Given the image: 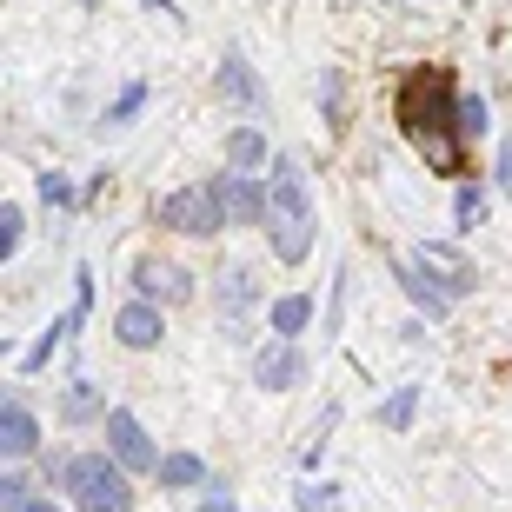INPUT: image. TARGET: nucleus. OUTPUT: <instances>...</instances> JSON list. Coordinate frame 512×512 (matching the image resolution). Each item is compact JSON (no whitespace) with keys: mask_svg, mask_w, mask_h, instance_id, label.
I'll use <instances>...</instances> for the list:
<instances>
[{"mask_svg":"<svg viewBox=\"0 0 512 512\" xmlns=\"http://www.w3.org/2000/svg\"><path fill=\"white\" fill-rule=\"evenodd\" d=\"M266 247L280 266H300L313 253V193H306L300 160H273L266 173Z\"/></svg>","mask_w":512,"mask_h":512,"instance_id":"f257e3e1","label":"nucleus"},{"mask_svg":"<svg viewBox=\"0 0 512 512\" xmlns=\"http://www.w3.org/2000/svg\"><path fill=\"white\" fill-rule=\"evenodd\" d=\"M60 486L74 493L80 512H133V479L114 453H74L60 466Z\"/></svg>","mask_w":512,"mask_h":512,"instance_id":"f03ea898","label":"nucleus"},{"mask_svg":"<svg viewBox=\"0 0 512 512\" xmlns=\"http://www.w3.org/2000/svg\"><path fill=\"white\" fill-rule=\"evenodd\" d=\"M399 127L413 133V140H426V133H439V127H459V87H453L446 67L406 74V87H399Z\"/></svg>","mask_w":512,"mask_h":512,"instance_id":"7ed1b4c3","label":"nucleus"},{"mask_svg":"<svg viewBox=\"0 0 512 512\" xmlns=\"http://www.w3.org/2000/svg\"><path fill=\"white\" fill-rule=\"evenodd\" d=\"M153 220L173 233H193V240H213V233H227V193H220V173L213 180H200V187H180L167 193V200H153Z\"/></svg>","mask_w":512,"mask_h":512,"instance_id":"20e7f679","label":"nucleus"},{"mask_svg":"<svg viewBox=\"0 0 512 512\" xmlns=\"http://www.w3.org/2000/svg\"><path fill=\"white\" fill-rule=\"evenodd\" d=\"M100 433H107V453H114L127 473H160V446L147 439V426H140L127 406H107V413H100Z\"/></svg>","mask_w":512,"mask_h":512,"instance_id":"39448f33","label":"nucleus"},{"mask_svg":"<svg viewBox=\"0 0 512 512\" xmlns=\"http://www.w3.org/2000/svg\"><path fill=\"white\" fill-rule=\"evenodd\" d=\"M413 266L439 286V293H446V300H466V293L479 286V266L466 260L459 247H446V240H419V247H413Z\"/></svg>","mask_w":512,"mask_h":512,"instance_id":"423d86ee","label":"nucleus"},{"mask_svg":"<svg viewBox=\"0 0 512 512\" xmlns=\"http://www.w3.org/2000/svg\"><path fill=\"white\" fill-rule=\"evenodd\" d=\"M213 100H220V107H240V114H260L266 107V80L253 74L240 54H227L220 67H213Z\"/></svg>","mask_w":512,"mask_h":512,"instance_id":"0eeeda50","label":"nucleus"},{"mask_svg":"<svg viewBox=\"0 0 512 512\" xmlns=\"http://www.w3.org/2000/svg\"><path fill=\"white\" fill-rule=\"evenodd\" d=\"M253 380H260L266 393H293V386H306V353L293 340H266L260 353H253Z\"/></svg>","mask_w":512,"mask_h":512,"instance_id":"6e6552de","label":"nucleus"},{"mask_svg":"<svg viewBox=\"0 0 512 512\" xmlns=\"http://www.w3.org/2000/svg\"><path fill=\"white\" fill-rule=\"evenodd\" d=\"M133 300H147V306H180V300H193V280L180 273V266H167V260H133Z\"/></svg>","mask_w":512,"mask_h":512,"instance_id":"1a4fd4ad","label":"nucleus"},{"mask_svg":"<svg viewBox=\"0 0 512 512\" xmlns=\"http://www.w3.org/2000/svg\"><path fill=\"white\" fill-rule=\"evenodd\" d=\"M160 333H167V320H160V306H147V300H127L114 313V340L127 346V353H153Z\"/></svg>","mask_w":512,"mask_h":512,"instance_id":"9d476101","label":"nucleus"},{"mask_svg":"<svg viewBox=\"0 0 512 512\" xmlns=\"http://www.w3.org/2000/svg\"><path fill=\"white\" fill-rule=\"evenodd\" d=\"M220 193H227L233 227H266V180H253V173H220Z\"/></svg>","mask_w":512,"mask_h":512,"instance_id":"9b49d317","label":"nucleus"},{"mask_svg":"<svg viewBox=\"0 0 512 512\" xmlns=\"http://www.w3.org/2000/svg\"><path fill=\"white\" fill-rule=\"evenodd\" d=\"M40 446V419L20 406V399H7L0 406V459H27Z\"/></svg>","mask_w":512,"mask_h":512,"instance_id":"f8f14e48","label":"nucleus"},{"mask_svg":"<svg viewBox=\"0 0 512 512\" xmlns=\"http://www.w3.org/2000/svg\"><path fill=\"white\" fill-rule=\"evenodd\" d=\"M266 326H273V340H300L306 326H313V293H280V300L266 306Z\"/></svg>","mask_w":512,"mask_h":512,"instance_id":"ddd939ff","label":"nucleus"},{"mask_svg":"<svg viewBox=\"0 0 512 512\" xmlns=\"http://www.w3.org/2000/svg\"><path fill=\"white\" fill-rule=\"evenodd\" d=\"M413 147L433 173H466V140H459V127H439V133H426V140H413Z\"/></svg>","mask_w":512,"mask_h":512,"instance_id":"4468645a","label":"nucleus"},{"mask_svg":"<svg viewBox=\"0 0 512 512\" xmlns=\"http://www.w3.org/2000/svg\"><path fill=\"white\" fill-rule=\"evenodd\" d=\"M160 486H167V493H193V486H207V459L200 453H160Z\"/></svg>","mask_w":512,"mask_h":512,"instance_id":"2eb2a0df","label":"nucleus"},{"mask_svg":"<svg viewBox=\"0 0 512 512\" xmlns=\"http://www.w3.org/2000/svg\"><path fill=\"white\" fill-rule=\"evenodd\" d=\"M213 300H220V313H227V320H240V313L260 300V286H253L247 266H227V273H220V286H213Z\"/></svg>","mask_w":512,"mask_h":512,"instance_id":"dca6fc26","label":"nucleus"},{"mask_svg":"<svg viewBox=\"0 0 512 512\" xmlns=\"http://www.w3.org/2000/svg\"><path fill=\"white\" fill-rule=\"evenodd\" d=\"M266 167V133L260 127H233L227 133V173H260Z\"/></svg>","mask_w":512,"mask_h":512,"instance_id":"f3484780","label":"nucleus"},{"mask_svg":"<svg viewBox=\"0 0 512 512\" xmlns=\"http://www.w3.org/2000/svg\"><path fill=\"white\" fill-rule=\"evenodd\" d=\"M486 213H493V193L479 187V180H459V193H453V227L459 233H479V227H486Z\"/></svg>","mask_w":512,"mask_h":512,"instance_id":"a211bd4d","label":"nucleus"},{"mask_svg":"<svg viewBox=\"0 0 512 512\" xmlns=\"http://www.w3.org/2000/svg\"><path fill=\"white\" fill-rule=\"evenodd\" d=\"M393 273H399V286H406V300L426 306V320H446V313H453V300H446V293H439V286L426 280L419 266H393Z\"/></svg>","mask_w":512,"mask_h":512,"instance_id":"6ab92c4d","label":"nucleus"},{"mask_svg":"<svg viewBox=\"0 0 512 512\" xmlns=\"http://www.w3.org/2000/svg\"><path fill=\"white\" fill-rule=\"evenodd\" d=\"M419 393H426V386H399V393L386 399V406H380L373 419H380L386 433H406V426H413V413H419Z\"/></svg>","mask_w":512,"mask_h":512,"instance_id":"aec40b11","label":"nucleus"},{"mask_svg":"<svg viewBox=\"0 0 512 512\" xmlns=\"http://www.w3.org/2000/svg\"><path fill=\"white\" fill-rule=\"evenodd\" d=\"M486 127H493V107H486V94H459V140H479Z\"/></svg>","mask_w":512,"mask_h":512,"instance_id":"412c9836","label":"nucleus"},{"mask_svg":"<svg viewBox=\"0 0 512 512\" xmlns=\"http://www.w3.org/2000/svg\"><path fill=\"white\" fill-rule=\"evenodd\" d=\"M147 94H153L147 80H127V87L114 94V107H107V127H127V120L140 114V107H147Z\"/></svg>","mask_w":512,"mask_h":512,"instance_id":"4be33fe9","label":"nucleus"},{"mask_svg":"<svg viewBox=\"0 0 512 512\" xmlns=\"http://www.w3.org/2000/svg\"><path fill=\"white\" fill-rule=\"evenodd\" d=\"M40 200H47V207H80L87 193H74V180H67V173H40Z\"/></svg>","mask_w":512,"mask_h":512,"instance_id":"5701e85b","label":"nucleus"},{"mask_svg":"<svg viewBox=\"0 0 512 512\" xmlns=\"http://www.w3.org/2000/svg\"><path fill=\"white\" fill-rule=\"evenodd\" d=\"M27 506H34L27 479H20V473H0V512H27Z\"/></svg>","mask_w":512,"mask_h":512,"instance_id":"b1692460","label":"nucleus"},{"mask_svg":"<svg viewBox=\"0 0 512 512\" xmlns=\"http://www.w3.org/2000/svg\"><path fill=\"white\" fill-rule=\"evenodd\" d=\"M20 227H27L20 207H0V260H14V253H20Z\"/></svg>","mask_w":512,"mask_h":512,"instance_id":"393cba45","label":"nucleus"},{"mask_svg":"<svg viewBox=\"0 0 512 512\" xmlns=\"http://www.w3.org/2000/svg\"><path fill=\"white\" fill-rule=\"evenodd\" d=\"M300 512H340V486H300Z\"/></svg>","mask_w":512,"mask_h":512,"instance_id":"a878e982","label":"nucleus"},{"mask_svg":"<svg viewBox=\"0 0 512 512\" xmlns=\"http://www.w3.org/2000/svg\"><path fill=\"white\" fill-rule=\"evenodd\" d=\"M320 100H326V120H340V107H346V74H340V67L320 80Z\"/></svg>","mask_w":512,"mask_h":512,"instance_id":"bb28decb","label":"nucleus"},{"mask_svg":"<svg viewBox=\"0 0 512 512\" xmlns=\"http://www.w3.org/2000/svg\"><path fill=\"white\" fill-rule=\"evenodd\" d=\"M87 413H107V406H100V399L87 393V380H80L74 393H67V419H87Z\"/></svg>","mask_w":512,"mask_h":512,"instance_id":"cd10ccee","label":"nucleus"},{"mask_svg":"<svg viewBox=\"0 0 512 512\" xmlns=\"http://www.w3.org/2000/svg\"><path fill=\"white\" fill-rule=\"evenodd\" d=\"M200 512H233V493H227V486H213V493L200 499Z\"/></svg>","mask_w":512,"mask_h":512,"instance_id":"c85d7f7f","label":"nucleus"},{"mask_svg":"<svg viewBox=\"0 0 512 512\" xmlns=\"http://www.w3.org/2000/svg\"><path fill=\"white\" fill-rule=\"evenodd\" d=\"M499 187L512 193V140H499Z\"/></svg>","mask_w":512,"mask_h":512,"instance_id":"c756f323","label":"nucleus"},{"mask_svg":"<svg viewBox=\"0 0 512 512\" xmlns=\"http://www.w3.org/2000/svg\"><path fill=\"white\" fill-rule=\"evenodd\" d=\"M27 512H60V506H54V499H34V506H27Z\"/></svg>","mask_w":512,"mask_h":512,"instance_id":"7c9ffc66","label":"nucleus"}]
</instances>
